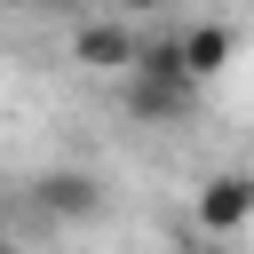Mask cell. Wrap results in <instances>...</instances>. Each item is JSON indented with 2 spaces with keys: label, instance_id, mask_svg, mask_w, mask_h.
Here are the masks:
<instances>
[{
  "label": "cell",
  "instance_id": "1",
  "mask_svg": "<svg viewBox=\"0 0 254 254\" xmlns=\"http://www.w3.org/2000/svg\"><path fill=\"white\" fill-rule=\"evenodd\" d=\"M119 103H127V119H143V127H175V119H190L198 79H190V71H151V64H127V71H119Z\"/></svg>",
  "mask_w": 254,
  "mask_h": 254
},
{
  "label": "cell",
  "instance_id": "2",
  "mask_svg": "<svg viewBox=\"0 0 254 254\" xmlns=\"http://www.w3.org/2000/svg\"><path fill=\"white\" fill-rule=\"evenodd\" d=\"M190 222H198L206 238H230V230H246V222H254V175H246V167H222V175H206V183L190 190Z\"/></svg>",
  "mask_w": 254,
  "mask_h": 254
},
{
  "label": "cell",
  "instance_id": "3",
  "mask_svg": "<svg viewBox=\"0 0 254 254\" xmlns=\"http://www.w3.org/2000/svg\"><path fill=\"white\" fill-rule=\"evenodd\" d=\"M32 198H40V214H56V222H95V214H103V183H95L87 167H48V175L32 183Z\"/></svg>",
  "mask_w": 254,
  "mask_h": 254
},
{
  "label": "cell",
  "instance_id": "4",
  "mask_svg": "<svg viewBox=\"0 0 254 254\" xmlns=\"http://www.w3.org/2000/svg\"><path fill=\"white\" fill-rule=\"evenodd\" d=\"M135 48H143V40L127 32V16H111V24H87V32L71 40V56H79L87 71H127V64H135Z\"/></svg>",
  "mask_w": 254,
  "mask_h": 254
},
{
  "label": "cell",
  "instance_id": "5",
  "mask_svg": "<svg viewBox=\"0 0 254 254\" xmlns=\"http://www.w3.org/2000/svg\"><path fill=\"white\" fill-rule=\"evenodd\" d=\"M230 56H238V32H230V24H190V32H183V64H190V79H214Z\"/></svg>",
  "mask_w": 254,
  "mask_h": 254
},
{
  "label": "cell",
  "instance_id": "6",
  "mask_svg": "<svg viewBox=\"0 0 254 254\" xmlns=\"http://www.w3.org/2000/svg\"><path fill=\"white\" fill-rule=\"evenodd\" d=\"M119 16H151V8H167V0H111Z\"/></svg>",
  "mask_w": 254,
  "mask_h": 254
},
{
  "label": "cell",
  "instance_id": "7",
  "mask_svg": "<svg viewBox=\"0 0 254 254\" xmlns=\"http://www.w3.org/2000/svg\"><path fill=\"white\" fill-rule=\"evenodd\" d=\"M190 254H222V238H206V230H198V246H190Z\"/></svg>",
  "mask_w": 254,
  "mask_h": 254
}]
</instances>
